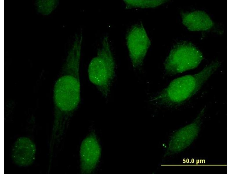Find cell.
I'll use <instances>...</instances> for the list:
<instances>
[{
    "instance_id": "obj_9",
    "label": "cell",
    "mask_w": 232,
    "mask_h": 174,
    "mask_svg": "<svg viewBox=\"0 0 232 174\" xmlns=\"http://www.w3.org/2000/svg\"><path fill=\"white\" fill-rule=\"evenodd\" d=\"M195 124L183 128L173 135L169 144L170 151L172 152L180 151L191 144L198 133V126Z\"/></svg>"
},
{
    "instance_id": "obj_5",
    "label": "cell",
    "mask_w": 232,
    "mask_h": 174,
    "mask_svg": "<svg viewBox=\"0 0 232 174\" xmlns=\"http://www.w3.org/2000/svg\"><path fill=\"white\" fill-rule=\"evenodd\" d=\"M127 46L133 66L142 65L151 45L150 40L142 23L133 26L126 37Z\"/></svg>"
},
{
    "instance_id": "obj_6",
    "label": "cell",
    "mask_w": 232,
    "mask_h": 174,
    "mask_svg": "<svg viewBox=\"0 0 232 174\" xmlns=\"http://www.w3.org/2000/svg\"><path fill=\"white\" fill-rule=\"evenodd\" d=\"M101 148L96 133H90L82 141L79 151L80 172L90 174L95 170L99 161Z\"/></svg>"
},
{
    "instance_id": "obj_7",
    "label": "cell",
    "mask_w": 232,
    "mask_h": 174,
    "mask_svg": "<svg viewBox=\"0 0 232 174\" xmlns=\"http://www.w3.org/2000/svg\"><path fill=\"white\" fill-rule=\"evenodd\" d=\"M36 144L30 138L22 136L18 138L12 148L11 158L13 163L20 167H26L32 164L36 159Z\"/></svg>"
},
{
    "instance_id": "obj_8",
    "label": "cell",
    "mask_w": 232,
    "mask_h": 174,
    "mask_svg": "<svg viewBox=\"0 0 232 174\" xmlns=\"http://www.w3.org/2000/svg\"><path fill=\"white\" fill-rule=\"evenodd\" d=\"M183 24L190 31H204L210 29L213 23L209 15L203 11L182 14Z\"/></svg>"
},
{
    "instance_id": "obj_4",
    "label": "cell",
    "mask_w": 232,
    "mask_h": 174,
    "mask_svg": "<svg viewBox=\"0 0 232 174\" xmlns=\"http://www.w3.org/2000/svg\"><path fill=\"white\" fill-rule=\"evenodd\" d=\"M203 59L201 52L190 43L175 45L166 58L164 66L166 72L175 75L196 68Z\"/></svg>"
},
{
    "instance_id": "obj_10",
    "label": "cell",
    "mask_w": 232,
    "mask_h": 174,
    "mask_svg": "<svg viewBox=\"0 0 232 174\" xmlns=\"http://www.w3.org/2000/svg\"><path fill=\"white\" fill-rule=\"evenodd\" d=\"M126 4V8H154L158 6L165 3L166 0H124Z\"/></svg>"
},
{
    "instance_id": "obj_2",
    "label": "cell",
    "mask_w": 232,
    "mask_h": 174,
    "mask_svg": "<svg viewBox=\"0 0 232 174\" xmlns=\"http://www.w3.org/2000/svg\"><path fill=\"white\" fill-rule=\"evenodd\" d=\"M220 65L219 62L213 61L197 73L174 79L152 101L169 106L181 104L198 91Z\"/></svg>"
},
{
    "instance_id": "obj_1",
    "label": "cell",
    "mask_w": 232,
    "mask_h": 174,
    "mask_svg": "<svg viewBox=\"0 0 232 174\" xmlns=\"http://www.w3.org/2000/svg\"><path fill=\"white\" fill-rule=\"evenodd\" d=\"M82 41L75 39L68 52L61 75L55 84L54 117L52 131L62 134L81 100L79 67Z\"/></svg>"
},
{
    "instance_id": "obj_3",
    "label": "cell",
    "mask_w": 232,
    "mask_h": 174,
    "mask_svg": "<svg viewBox=\"0 0 232 174\" xmlns=\"http://www.w3.org/2000/svg\"><path fill=\"white\" fill-rule=\"evenodd\" d=\"M115 66L108 38L104 36L97 55L89 64L88 74L90 82L105 98L110 93L115 76Z\"/></svg>"
}]
</instances>
